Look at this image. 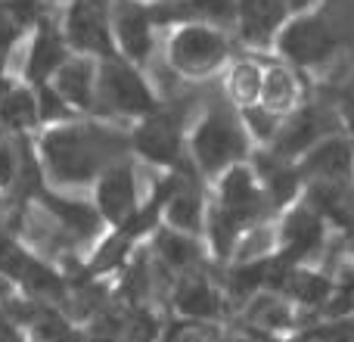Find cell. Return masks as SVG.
<instances>
[{
    "label": "cell",
    "mask_w": 354,
    "mask_h": 342,
    "mask_svg": "<svg viewBox=\"0 0 354 342\" xmlns=\"http://www.w3.org/2000/svg\"><path fill=\"white\" fill-rule=\"evenodd\" d=\"M112 37L118 41V47L124 50V56L134 62H143L153 50V10L147 3L137 0H115L112 3Z\"/></svg>",
    "instance_id": "52a82bcc"
},
{
    "label": "cell",
    "mask_w": 354,
    "mask_h": 342,
    "mask_svg": "<svg viewBox=\"0 0 354 342\" xmlns=\"http://www.w3.org/2000/svg\"><path fill=\"white\" fill-rule=\"evenodd\" d=\"M3 6L19 22V28H25L28 22H35V19L41 16V0H3Z\"/></svg>",
    "instance_id": "cb8c5ba5"
},
{
    "label": "cell",
    "mask_w": 354,
    "mask_h": 342,
    "mask_svg": "<svg viewBox=\"0 0 354 342\" xmlns=\"http://www.w3.org/2000/svg\"><path fill=\"white\" fill-rule=\"evenodd\" d=\"M66 44L81 53L115 56L112 50V22L100 0H72L66 12Z\"/></svg>",
    "instance_id": "5b68a950"
},
{
    "label": "cell",
    "mask_w": 354,
    "mask_h": 342,
    "mask_svg": "<svg viewBox=\"0 0 354 342\" xmlns=\"http://www.w3.org/2000/svg\"><path fill=\"white\" fill-rule=\"evenodd\" d=\"M233 87H236L239 93H255V91H261V78H258V72L252 66H239L236 69V75H233Z\"/></svg>",
    "instance_id": "484cf974"
},
{
    "label": "cell",
    "mask_w": 354,
    "mask_h": 342,
    "mask_svg": "<svg viewBox=\"0 0 354 342\" xmlns=\"http://www.w3.org/2000/svg\"><path fill=\"white\" fill-rule=\"evenodd\" d=\"M0 342H16V333H12L6 324H0Z\"/></svg>",
    "instance_id": "1f68e13d"
},
{
    "label": "cell",
    "mask_w": 354,
    "mask_h": 342,
    "mask_svg": "<svg viewBox=\"0 0 354 342\" xmlns=\"http://www.w3.org/2000/svg\"><path fill=\"white\" fill-rule=\"evenodd\" d=\"M66 112V100L56 93V87H44L41 100H37V116L44 118H59Z\"/></svg>",
    "instance_id": "d4e9b609"
},
{
    "label": "cell",
    "mask_w": 354,
    "mask_h": 342,
    "mask_svg": "<svg viewBox=\"0 0 354 342\" xmlns=\"http://www.w3.org/2000/svg\"><path fill=\"white\" fill-rule=\"evenodd\" d=\"M44 202H47L56 218L72 233H78V237H91V233L100 231V215L103 212H97V208L84 206V202H75V199H59V196H44Z\"/></svg>",
    "instance_id": "5bb4252c"
},
{
    "label": "cell",
    "mask_w": 354,
    "mask_h": 342,
    "mask_svg": "<svg viewBox=\"0 0 354 342\" xmlns=\"http://www.w3.org/2000/svg\"><path fill=\"white\" fill-rule=\"evenodd\" d=\"M159 252L168 264H174V268H189V264L199 258L196 246L189 243V240L177 237V233H159Z\"/></svg>",
    "instance_id": "44dd1931"
},
{
    "label": "cell",
    "mask_w": 354,
    "mask_h": 342,
    "mask_svg": "<svg viewBox=\"0 0 354 342\" xmlns=\"http://www.w3.org/2000/svg\"><path fill=\"white\" fill-rule=\"evenodd\" d=\"M348 118H351V125H354V100H348Z\"/></svg>",
    "instance_id": "836d02e7"
},
{
    "label": "cell",
    "mask_w": 354,
    "mask_h": 342,
    "mask_svg": "<svg viewBox=\"0 0 354 342\" xmlns=\"http://www.w3.org/2000/svg\"><path fill=\"white\" fill-rule=\"evenodd\" d=\"M320 240V218L308 208L295 212L292 218L286 221V246H289V255H305L314 243Z\"/></svg>",
    "instance_id": "e0dca14e"
},
{
    "label": "cell",
    "mask_w": 354,
    "mask_h": 342,
    "mask_svg": "<svg viewBox=\"0 0 354 342\" xmlns=\"http://www.w3.org/2000/svg\"><path fill=\"white\" fill-rule=\"evenodd\" d=\"M295 187V177L289 174V171H274V177H270V190H274V199H289V193H292Z\"/></svg>",
    "instance_id": "4316f807"
},
{
    "label": "cell",
    "mask_w": 354,
    "mask_h": 342,
    "mask_svg": "<svg viewBox=\"0 0 354 342\" xmlns=\"http://www.w3.org/2000/svg\"><path fill=\"white\" fill-rule=\"evenodd\" d=\"M37 116V103L28 97L25 91H12L10 97L0 103V122L10 125V128H28Z\"/></svg>",
    "instance_id": "ffe728a7"
},
{
    "label": "cell",
    "mask_w": 354,
    "mask_h": 342,
    "mask_svg": "<svg viewBox=\"0 0 354 342\" xmlns=\"http://www.w3.org/2000/svg\"><path fill=\"white\" fill-rule=\"evenodd\" d=\"M122 150V141L100 128H62L44 137V159L56 181L84 183L103 168L112 153Z\"/></svg>",
    "instance_id": "6da1fadb"
},
{
    "label": "cell",
    "mask_w": 354,
    "mask_h": 342,
    "mask_svg": "<svg viewBox=\"0 0 354 342\" xmlns=\"http://www.w3.org/2000/svg\"><path fill=\"white\" fill-rule=\"evenodd\" d=\"M286 3H289V10L292 12H305V10H311L317 0H286Z\"/></svg>",
    "instance_id": "4dcf8cb0"
},
{
    "label": "cell",
    "mask_w": 354,
    "mask_h": 342,
    "mask_svg": "<svg viewBox=\"0 0 354 342\" xmlns=\"http://www.w3.org/2000/svg\"><path fill=\"white\" fill-rule=\"evenodd\" d=\"M177 308L189 318H212L218 312V296L214 289H208L202 280H189L183 283V289L177 293Z\"/></svg>",
    "instance_id": "d6986e66"
},
{
    "label": "cell",
    "mask_w": 354,
    "mask_h": 342,
    "mask_svg": "<svg viewBox=\"0 0 354 342\" xmlns=\"http://www.w3.org/2000/svg\"><path fill=\"white\" fill-rule=\"evenodd\" d=\"M12 174H16V159L6 147H0V183H10Z\"/></svg>",
    "instance_id": "f1b7e54d"
},
{
    "label": "cell",
    "mask_w": 354,
    "mask_h": 342,
    "mask_svg": "<svg viewBox=\"0 0 354 342\" xmlns=\"http://www.w3.org/2000/svg\"><path fill=\"white\" fill-rule=\"evenodd\" d=\"M100 212L109 221H124L134 212V174L128 165H112L100 177Z\"/></svg>",
    "instance_id": "30bf717a"
},
{
    "label": "cell",
    "mask_w": 354,
    "mask_h": 342,
    "mask_svg": "<svg viewBox=\"0 0 354 342\" xmlns=\"http://www.w3.org/2000/svg\"><path fill=\"white\" fill-rule=\"evenodd\" d=\"M66 66V35L56 28L53 22L41 19L31 41V53H28V75L35 81H44L47 75L59 72Z\"/></svg>",
    "instance_id": "9c48e42d"
},
{
    "label": "cell",
    "mask_w": 354,
    "mask_h": 342,
    "mask_svg": "<svg viewBox=\"0 0 354 342\" xmlns=\"http://www.w3.org/2000/svg\"><path fill=\"white\" fill-rule=\"evenodd\" d=\"M280 50L299 66H317L336 50V35L320 16H295L280 31Z\"/></svg>",
    "instance_id": "8992f818"
},
{
    "label": "cell",
    "mask_w": 354,
    "mask_h": 342,
    "mask_svg": "<svg viewBox=\"0 0 354 342\" xmlns=\"http://www.w3.org/2000/svg\"><path fill=\"white\" fill-rule=\"evenodd\" d=\"M193 153L205 171H218V168L230 165V162L243 159L245 137H243V131H239V125L233 122V116H227V112H212V116L196 128Z\"/></svg>",
    "instance_id": "277c9868"
},
{
    "label": "cell",
    "mask_w": 354,
    "mask_h": 342,
    "mask_svg": "<svg viewBox=\"0 0 354 342\" xmlns=\"http://www.w3.org/2000/svg\"><path fill=\"white\" fill-rule=\"evenodd\" d=\"M168 56H171L174 69H180V72L208 75L227 60V41L212 25L187 22L174 31L171 44H168Z\"/></svg>",
    "instance_id": "7a4b0ae2"
},
{
    "label": "cell",
    "mask_w": 354,
    "mask_h": 342,
    "mask_svg": "<svg viewBox=\"0 0 354 342\" xmlns=\"http://www.w3.org/2000/svg\"><path fill=\"white\" fill-rule=\"evenodd\" d=\"M289 287H292V293L299 296L301 302H317V299H324V296L330 293L326 280H320V277H314V274H299Z\"/></svg>",
    "instance_id": "603a6c76"
},
{
    "label": "cell",
    "mask_w": 354,
    "mask_h": 342,
    "mask_svg": "<svg viewBox=\"0 0 354 342\" xmlns=\"http://www.w3.org/2000/svg\"><path fill=\"white\" fill-rule=\"evenodd\" d=\"M100 3H103V0H100Z\"/></svg>",
    "instance_id": "e575fe53"
},
{
    "label": "cell",
    "mask_w": 354,
    "mask_h": 342,
    "mask_svg": "<svg viewBox=\"0 0 354 342\" xmlns=\"http://www.w3.org/2000/svg\"><path fill=\"white\" fill-rule=\"evenodd\" d=\"M97 87V69L91 60H68L56 72V93L72 106H91Z\"/></svg>",
    "instance_id": "4fadbf2b"
},
{
    "label": "cell",
    "mask_w": 354,
    "mask_h": 342,
    "mask_svg": "<svg viewBox=\"0 0 354 342\" xmlns=\"http://www.w3.org/2000/svg\"><path fill=\"white\" fill-rule=\"evenodd\" d=\"M326 131V118L320 116L317 109L311 112H301L299 118H295L292 125H289L286 131H283L280 143H277V153H301L305 147H311L314 141H317L320 134Z\"/></svg>",
    "instance_id": "2e32d148"
},
{
    "label": "cell",
    "mask_w": 354,
    "mask_h": 342,
    "mask_svg": "<svg viewBox=\"0 0 354 342\" xmlns=\"http://www.w3.org/2000/svg\"><path fill=\"white\" fill-rule=\"evenodd\" d=\"M16 35H19V22L10 16V10L0 3V47H6Z\"/></svg>",
    "instance_id": "83f0119b"
},
{
    "label": "cell",
    "mask_w": 354,
    "mask_h": 342,
    "mask_svg": "<svg viewBox=\"0 0 354 342\" xmlns=\"http://www.w3.org/2000/svg\"><path fill=\"white\" fill-rule=\"evenodd\" d=\"M137 150L156 162H174L180 150V131L174 116H149L137 131Z\"/></svg>",
    "instance_id": "8fae6325"
},
{
    "label": "cell",
    "mask_w": 354,
    "mask_h": 342,
    "mask_svg": "<svg viewBox=\"0 0 354 342\" xmlns=\"http://www.w3.org/2000/svg\"><path fill=\"white\" fill-rule=\"evenodd\" d=\"M289 3L286 0H236V25L239 35L249 44H270L280 37V31L289 22Z\"/></svg>",
    "instance_id": "ba28073f"
},
{
    "label": "cell",
    "mask_w": 354,
    "mask_h": 342,
    "mask_svg": "<svg viewBox=\"0 0 354 342\" xmlns=\"http://www.w3.org/2000/svg\"><path fill=\"white\" fill-rule=\"evenodd\" d=\"M308 171L317 177H324L326 183L342 181L345 174L351 171V153L342 141H330L324 143L320 150H314V156L308 159Z\"/></svg>",
    "instance_id": "9a60e30c"
},
{
    "label": "cell",
    "mask_w": 354,
    "mask_h": 342,
    "mask_svg": "<svg viewBox=\"0 0 354 342\" xmlns=\"http://www.w3.org/2000/svg\"><path fill=\"white\" fill-rule=\"evenodd\" d=\"M264 91H268V100L274 106H283L289 103V97H292V81H289V75L283 72V69H274V72L264 78Z\"/></svg>",
    "instance_id": "7402d4cb"
},
{
    "label": "cell",
    "mask_w": 354,
    "mask_h": 342,
    "mask_svg": "<svg viewBox=\"0 0 354 342\" xmlns=\"http://www.w3.org/2000/svg\"><path fill=\"white\" fill-rule=\"evenodd\" d=\"M97 91L103 97V103L124 116H147L153 112V93L143 84V78L134 72V66H128L118 56H106L103 66L97 72Z\"/></svg>",
    "instance_id": "3957f363"
},
{
    "label": "cell",
    "mask_w": 354,
    "mask_h": 342,
    "mask_svg": "<svg viewBox=\"0 0 354 342\" xmlns=\"http://www.w3.org/2000/svg\"><path fill=\"white\" fill-rule=\"evenodd\" d=\"M137 3H147V6H159V3H168V0H137Z\"/></svg>",
    "instance_id": "d6a6232c"
},
{
    "label": "cell",
    "mask_w": 354,
    "mask_h": 342,
    "mask_svg": "<svg viewBox=\"0 0 354 342\" xmlns=\"http://www.w3.org/2000/svg\"><path fill=\"white\" fill-rule=\"evenodd\" d=\"M168 218L180 231H196L199 227V193L193 187H183V183L174 181L171 202H168Z\"/></svg>",
    "instance_id": "ac0fdd59"
},
{
    "label": "cell",
    "mask_w": 354,
    "mask_h": 342,
    "mask_svg": "<svg viewBox=\"0 0 354 342\" xmlns=\"http://www.w3.org/2000/svg\"><path fill=\"white\" fill-rule=\"evenodd\" d=\"M258 206H261V196H258L252 174L245 168H233L221 187V212L230 215L236 224H243L258 212Z\"/></svg>",
    "instance_id": "7c38bea8"
},
{
    "label": "cell",
    "mask_w": 354,
    "mask_h": 342,
    "mask_svg": "<svg viewBox=\"0 0 354 342\" xmlns=\"http://www.w3.org/2000/svg\"><path fill=\"white\" fill-rule=\"evenodd\" d=\"M324 342H354V324L333 327V330H326L324 333Z\"/></svg>",
    "instance_id": "f546056e"
}]
</instances>
